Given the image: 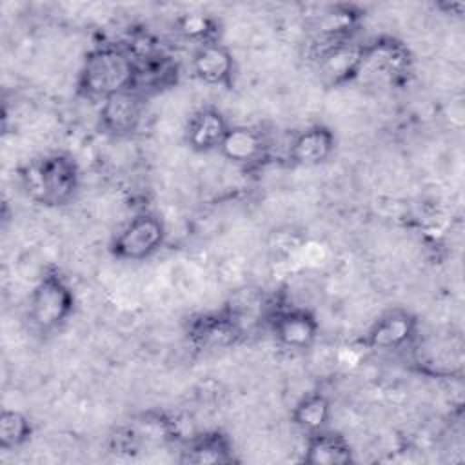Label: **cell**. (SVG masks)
I'll use <instances>...</instances> for the list:
<instances>
[{"label": "cell", "instance_id": "cell-6", "mask_svg": "<svg viewBox=\"0 0 465 465\" xmlns=\"http://www.w3.org/2000/svg\"><path fill=\"white\" fill-rule=\"evenodd\" d=\"M416 332L418 320L403 309H392L369 327L363 345L372 351H398L409 345L416 338Z\"/></svg>", "mask_w": 465, "mask_h": 465}, {"label": "cell", "instance_id": "cell-16", "mask_svg": "<svg viewBox=\"0 0 465 465\" xmlns=\"http://www.w3.org/2000/svg\"><path fill=\"white\" fill-rule=\"evenodd\" d=\"M231 443L222 432H205L193 438L183 450L182 461L187 463H229L232 461Z\"/></svg>", "mask_w": 465, "mask_h": 465}, {"label": "cell", "instance_id": "cell-4", "mask_svg": "<svg viewBox=\"0 0 465 465\" xmlns=\"http://www.w3.org/2000/svg\"><path fill=\"white\" fill-rule=\"evenodd\" d=\"M165 240V225L153 213L131 218L113 238L111 254L124 262H142L153 256Z\"/></svg>", "mask_w": 465, "mask_h": 465}, {"label": "cell", "instance_id": "cell-10", "mask_svg": "<svg viewBox=\"0 0 465 465\" xmlns=\"http://www.w3.org/2000/svg\"><path fill=\"white\" fill-rule=\"evenodd\" d=\"M336 149V136L334 133L323 125L314 124L302 131H298L287 147V158L294 165L302 167H314L325 163Z\"/></svg>", "mask_w": 465, "mask_h": 465}, {"label": "cell", "instance_id": "cell-12", "mask_svg": "<svg viewBox=\"0 0 465 465\" xmlns=\"http://www.w3.org/2000/svg\"><path fill=\"white\" fill-rule=\"evenodd\" d=\"M229 127L231 125L222 111L205 105L191 114L185 127V142L196 153L218 151Z\"/></svg>", "mask_w": 465, "mask_h": 465}, {"label": "cell", "instance_id": "cell-13", "mask_svg": "<svg viewBox=\"0 0 465 465\" xmlns=\"http://www.w3.org/2000/svg\"><path fill=\"white\" fill-rule=\"evenodd\" d=\"M218 151L232 163L251 165L265 156L267 142L263 133L258 129L247 125H231Z\"/></svg>", "mask_w": 465, "mask_h": 465}, {"label": "cell", "instance_id": "cell-15", "mask_svg": "<svg viewBox=\"0 0 465 465\" xmlns=\"http://www.w3.org/2000/svg\"><path fill=\"white\" fill-rule=\"evenodd\" d=\"M292 423L307 434L323 430L331 420V401L322 392H307L302 396L291 412Z\"/></svg>", "mask_w": 465, "mask_h": 465}, {"label": "cell", "instance_id": "cell-9", "mask_svg": "<svg viewBox=\"0 0 465 465\" xmlns=\"http://www.w3.org/2000/svg\"><path fill=\"white\" fill-rule=\"evenodd\" d=\"M242 334V323L227 307L220 312L198 314L189 322V338L203 349H222L232 345Z\"/></svg>", "mask_w": 465, "mask_h": 465}, {"label": "cell", "instance_id": "cell-8", "mask_svg": "<svg viewBox=\"0 0 465 465\" xmlns=\"http://www.w3.org/2000/svg\"><path fill=\"white\" fill-rule=\"evenodd\" d=\"M143 116V94L131 89L109 96L100 104V127L113 136L134 133Z\"/></svg>", "mask_w": 465, "mask_h": 465}, {"label": "cell", "instance_id": "cell-18", "mask_svg": "<svg viewBox=\"0 0 465 465\" xmlns=\"http://www.w3.org/2000/svg\"><path fill=\"white\" fill-rule=\"evenodd\" d=\"M178 31L183 36H187L191 40H196L198 45L216 40L214 38L216 29H214L213 20L207 18V16H202V15H185L183 18H180Z\"/></svg>", "mask_w": 465, "mask_h": 465}, {"label": "cell", "instance_id": "cell-2", "mask_svg": "<svg viewBox=\"0 0 465 465\" xmlns=\"http://www.w3.org/2000/svg\"><path fill=\"white\" fill-rule=\"evenodd\" d=\"M22 185L27 196L42 205L67 203L78 191L80 171L64 153H51L22 169Z\"/></svg>", "mask_w": 465, "mask_h": 465}, {"label": "cell", "instance_id": "cell-11", "mask_svg": "<svg viewBox=\"0 0 465 465\" xmlns=\"http://www.w3.org/2000/svg\"><path fill=\"white\" fill-rule=\"evenodd\" d=\"M193 73L207 85L229 87L234 74V56L227 45L218 40L200 44L193 53Z\"/></svg>", "mask_w": 465, "mask_h": 465}, {"label": "cell", "instance_id": "cell-3", "mask_svg": "<svg viewBox=\"0 0 465 465\" xmlns=\"http://www.w3.org/2000/svg\"><path fill=\"white\" fill-rule=\"evenodd\" d=\"M74 311V294L65 278L54 271H45L29 292L27 316L38 332L60 329Z\"/></svg>", "mask_w": 465, "mask_h": 465}, {"label": "cell", "instance_id": "cell-17", "mask_svg": "<svg viewBox=\"0 0 465 465\" xmlns=\"http://www.w3.org/2000/svg\"><path fill=\"white\" fill-rule=\"evenodd\" d=\"M33 427L29 418L13 409H4L0 414V449L11 450L24 445L31 438Z\"/></svg>", "mask_w": 465, "mask_h": 465}, {"label": "cell", "instance_id": "cell-5", "mask_svg": "<svg viewBox=\"0 0 465 465\" xmlns=\"http://www.w3.org/2000/svg\"><path fill=\"white\" fill-rule=\"evenodd\" d=\"M411 71V54L407 47L394 38H376L360 45L358 76L369 74L380 80H400Z\"/></svg>", "mask_w": 465, "mask_h": 465}, {"label": "cell", "instance_id": "cell-1", "mask_svg": "<svg viewBox=\"0 0 465 465\" xmlns=\"http://www.w3.org/2000/svg\"><path fill=\"white\" fill-rule=\"evenodd\" d=\"M78 94L91 102H104L136 85V58L131 47L102 44L87 51L78 71Z\"/></svg>", "mask_w": 465, "mask_h": 465}, {"label": "cell", "instance_id": "cell-7", "mask_svg": "<svg viewBox=\"0 0 465 465\" xmlns=\"http://www.w3.org/2000/svg\"><path fill=\"white\" fill-rule=\"evenodd\" d=\"M274 340L287 349H307L314 343L320 323L312 312L300 307L278 309L269 316Z\"/></svg>", "mask_w": 465, "mask_h": 465}, {"label": "cell", "instance_id": "cell-14", "mask_svg": "<svg viewBox=\"0 0 465 465\" xmlns=\"http://www.w3.org/2000/svg\"><path fill=\"white\" fill-rule=\"evenodd\" d=\"M352 460V450L347 440L329 430L309 434L303 461L311 465H340Z\"/></svg>", "mask_w": 465, "mask_h": 465}]
</instances>
